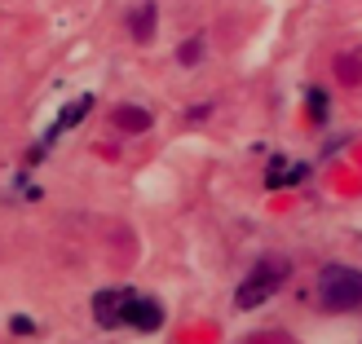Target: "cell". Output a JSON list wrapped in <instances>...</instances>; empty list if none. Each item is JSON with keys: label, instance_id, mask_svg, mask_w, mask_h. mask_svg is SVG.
<instances>
[{"label": "cell", "instance_id": "obj_4", "mask_svg": "<svg viewBox=\"0 0 362 344\" xmlns=\"http://www.w3.org/2000/svg\"><path fill=\"white\" fill-rule=\"evenodd\" d=\"M159 322H164V309H159V300H151V296H141V292H137L133 309H129V327H137V331H159Z\"/></svg>", "mask_w": 362, "mask_h": 344}, {"label": "cell", "instance_id": "obj_5", "mask_svg": "<svg viewBox=\"0 0 362 344\" xmlns=\"http://www.w3.org/2000/svg\"><path fill=\"white\" fill-rule=\"evenodd\" d=\"M305 177H310V168H305V164H287V159L279 155L274 164H269V181H265V186L269 190H274V186H296V181H305Z\"/></svg>", "mask_w": 362, "mask_h": 344}, {"label": "cell", "instance_id": "obj_2", "mask_svg": "<svg viewBox=\"0 0 362 344\" xmlns=\"http://www.w3.org/2000/svg\"><path fill=\"white\" fill-rule=\"evenodd\" d=\"M318 304L332 314H345L362 304V269L354 265H327L318 274Z\"/></svg>", "mask_w": 362, "mask_h": 344}, {"label": "cell", "instance_id": "obj_3", "mask_svg": "<svg viewBox=\"0 0 362 344\" xmlns=\"http://www.w3.org/2000/svg\"><path fill=\"white\" fill-rule=\"evenodd\" d=\"M137 300V287H106V292L93 296V318L98 327L115 331V327H129V309Z\"/></svg>", "mask_w": 362, "mask_h": 344}, {"label": "cell", "instance_id": "obj_10", "mask_svg": "<svg viewBox=\"0 0 362 344\" xmlns=\"http://www.w3.org/2000/svg\"><path fill=\"white\" fill-rule=\"evenodd\" d=\"M199 58H204V35H190V40L186 45H181V62H199Z\"/></svg>", "mask_w": 362, "mask_h": 344}, {"label": "cell", "instance_id": "obj_8", "mask_svg": "<svg viewBox=\"0 0 362 344\" xmlns=\"http://www.w3.org/2000/svg\"><path fill=\"white\" fill-rule=\"evenodd\" d=\"M115 124H119V129H133V133H146V129H151V115L141 111V106H119V111H115Z\"/></svg>", "mask_w": 362, "mask_h": 344}, {"label": "cell", "instance_id": "obj_9", "mask_svg": "<svg viewBox=\"0 0 362 344\" xmlns=\"http://www.w3.org/2000/svg\"><path fill=\"white\" fill-rule=\"evenodd\" d=\"M305 102H310V115H314V124H322V119H327V93H322V88H310V97H305Z\"/></svg>", "mask_w": 362, "mask_h": 344}, {"label": "cell", "instance_id": "obj_6", "mask_svg": "<svg viewBox=\"0 0 362 344\" xmlns=\"http://www.w3.org/2000/svg\"><path fill=\"white\" fill-rule=\"evenodd\" d=\"M88 106H93V97L71 102V106H66V115H58V124H53V133H49V137H58V133H66V129H76V124L88 115Z\"/></svg>", "mask_w": 362, "mask_h": 344}, {"label": "cell", "instance_id": "obj_1", "mask_svg": "<svg viewBox=\"0 0 362 344\" xmlns=\"http://www.w3.org/2000/svg\"><path fill=\"white\" fill-rule=\"evenodd\" d=\"M287 278H292V261H287V256H261L257 265L247 269V278L239 283L234 304H239V309H261L265 300H274V292Z\"/></svg>", "mask_w": 362, "mask_h": 344}, {"label": "cell", "instance_id": "obj_7", "mask_svg": "<svg viewBox=\"0 0 362 344\" xmlns=\"http://www.w3.org/2000/svg\"><path fill=\"white\" fill-rule=\"evenodd\" d=\"M129 27H133V35H137V40L146 45L151 35H155V5H137V13L129 18Z\"/></svg>", "mask_w": 362, "mask_h": 344}, {"label": "cell", "instance_id": "obj_11", "mask_svg": "<svg viewBox=\"0 0 362 344\" xmlns=\"http://www.w3.org/2000/svg\"><path fill=\"white\" fill-rule=\"evenodd\" d=\"M13 331H27V336H31V331H35V322H31V318H13Z\"/></svg>", "mask_w": 362, "mask_h": 344}]
</instances>
